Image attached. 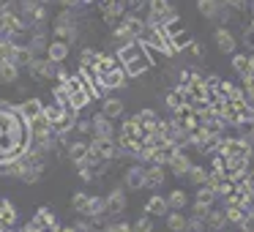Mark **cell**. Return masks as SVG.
<instances>
[{"instance_id": "2", "label": "cell", "mask_w": 254, "mask_h": 232, "mask_svg": "<svg viewBox=\"0 0 254 232\" xmlns=\"http://www.w3.org/2000/svg\"><path fill=\"white\" fill-rule=\"evenodd\" d=\"M17 112L22 115V120H25V123H30V120H36V117L44 115V107H41V101H39V99H28L22 107H17Z\"/></svg>"}, {"instance_id": "6", "label": "cell", "mask_w": 254, "mask_h": 232, "mask_svg": "<svg viewBox=\"0 0 254 232\" xmlns=\"http://www.w3.org/2000/svg\"><path fill=\"white\" fill-rule=\"evenodd\" d=\"M44 117H47L50 123H58V120H61V107H47V110H44Z\"/></svg>"}, {"instance_id": "3", "label": "cell", "mask_w": 254, "mask_h": 232, "mask_svg": "<svg viewBox=\"0 0 254 232\" xmlns=\"http://www.w3.org/2000/svg\"><path fill=\"white\" fill-rule=\"evenodd\" d=\"M17 77H19V66H17V63H11V60H3V63H0V82H8V85H11Z\"/></svg>"}, {"instance_id": "7", "label": "cell", "mask_w": 254, "mask_h": 232, "mask_svg": "<svg viewBox=\"0 0 254 232\" xmlns=\"http://www.w3.org/2000/svg\"><path fill=\"white\" fill-rule=\"evenodd\" d=\"M14 110H17V107H14L8 99H0V112H14Z\"/></svg>"}, {"instance_id": "4", "label": "cell", "mask_w": 254, "mask_h": 232, "mask_svg": "<svg viewBox=\"0 0 254 232\" xmlns=\"http://www.w3.org/2000/svg\"><path fill=\"white\" fill-rule=\"evenodd\" d=\"M0 219H3V224H6V227H11L14 219H17V213H14V208H11V202H8V199H6V205L0 208Z\"/></svg>"}, {"instance_id": "8", "label": "cell", "mask_w": 254, "mask_h": 232, "mask_svg": "<svg viewBox=\"0 0 254 232\" xmlns=\"http://www.w3.org/2000/svg\"><path fill=\"white\" fill-rule=\"evenodd\" d=\"M14 8V0H0V14H6Z\"/></svg>"}, {"instance_id": "1", "label": "cell", "mask_w": 254, "mask_h": 232, "mask_svg": "<svg viewBox=\"0 0 254 232\" xmlns=\"http://www.w3.org/2000/svg\"><path fill=\"white\" fill-rule=\"evenodd\" d=\"M28 71H30V77H33L36 82H39V79L52 77V74H55L58 68H55V60H44V63H41V60H33V63L28 66Z\"/></svg>"}, {"instance_id": "5", "label": "cell", "mask_w": 254, "mask_h": 232, "mask_svg": "<svg viewBox=\"0 0 254 232\" xmlns=\"http://www.w3.org/2000/svg\"><path fill=\"white\" fill-rule=\"evenodd\" d=\"M66 58V44H50V60H63Z\"/></svg>"}]
</instances>
